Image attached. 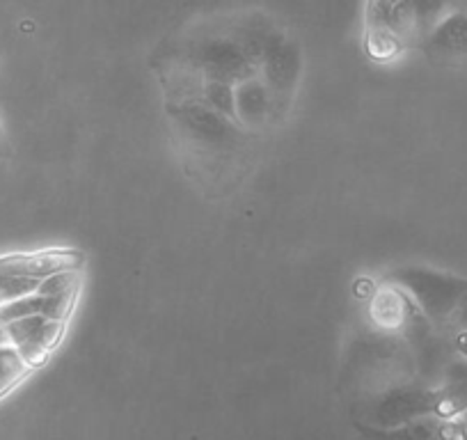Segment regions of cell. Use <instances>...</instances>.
I'll use <instances>...</instances> for the list:
<instances>
[{
    "label": "cell",
    "mask_w": 467,
    "mask_h": 440,
    "mask_svg": "<svg viewBox=\"0 0 467 440\" xmlns=\"http://www.w3.org/2000/svg\"><path fill=\"white\" fill-rule=\"evenodd\" d=\"M360 440H467V424L462 417L429 415L392 429H374V426L356 424Z\"/></svg>",
    "instance_id": "cell-4"
},
{
    "label": "cell",
    "mask_w": 467,
    "mask_h": 440,
    "mask_svg": "<svg viewBox=\"0 0 467 440\" xmlns=\"http://www.w3.org/2000/svg\"><path fill=\"white\" fill-rule=\"evenodd\" d=\"M30 367L21 361L15 347H0V397L10 393L12 388L21 383L30 374Z\"/></svg>",
    "instance_id": "cell-7"
},
{
    "label": "cell",
    "mask_w": 467,
    "mask_h": 440,
    "mask_svg": "<svg viewBox=\"0 0 467 440\" xmlns=\"http://www.w3.org/2000/svg\"><path fill=\"white\" fill-rule=\"evenodd\" d=\"M462 10H465V12H467V5H465V7H462Z\"/></svg>",
    "instance_id": "cell-11"
},
{
    "label": "cell",
    "mask_w": 467,
    "mask_h": 440,
    "mask_svg": "<svg viewBox=\"0 0 467 440\" xmlns=\"http://www.w3.org/2000/svg\"><path fill=\"white\" fill-rule=\"evenodd\" d=\"M461 330H467V296L462 299V303L458 305L456 314H453L451 326H449V335L461 333Z\"/></svg>",
    "instance_id": "cell-8"
},
{
    "label": "cell",
    "mask_w": 467,
    "mask_h": 440,
    "mask_svg": "<svg viewBox=\"0 0 467 440\" xmlns=\"http://www.w3.org/2000/svg\"><path fill=\"white\" fill-rule=\"evenodd\" d=\"M442 5L417 3H369L365 5L362 35L365 51L374 62H394L421 47L433 26L442 19Z\"/></svg>",
    "instance_id": "cell-1"
},
{
    "label": "cell",
    "mask_w": 467,
    "mask_h": 440,
    "mask_svg": "<svg viewBox=\"0 0 467 440\" xmlns=\"http://www.w3.org/2000/svg\"><path fill=\"white\" fill-rule=\"evenodd\" d=\"M421 47L429 51V56L442 58V60L467 58V12L461 7V10L442 15Z\"/></svg>",
    "instance_id": "cell-6"
},
{
    "label": "cell",
    "mask_w": 467,
    "mask_h": 440,
    "mask_svg": "<svg viewBox=\"0 0 467 440\" xmlns=\"http://www.w3.org/2000/svg\"><path fill=\"white\" fill-rule=\"evenodd\" d=\"M85 255L80 250L71 248H53L39 250V253L26 255H7L0 257V271L10 273L16 278H28V280H47L62 271H83Z\"/></svg>",
    "instance_id": "cell-5"
},
{
    "label": "cell",
    "mask_w": 467,
    "mask_h": 440,
    "mask_svg": "<svg viewBox=\"0 0 467 440\" xmlns=\"http://www.w3.org/2000/svg\"><path fill=\"white\" fill-rule=\"evenodd\" d=\"M10 344V340H7V333H5V328L0 326V347H7Z\"/></svg>",
    "instance_id": "cell-10"
},
{
    "label": "cell",
    "mask_w": 467,
    "mask_h": 440,
    "mask_svg": "<svg viewBox=\"0 0 467 440\" xmlns=\"http://www.w3.org/2000/svg\"><path fill=\"white\" fill-rule=\"evenodd\" d=\"M7 154H10V142H7L5 129H3V124H0V159Z\"/></svg>",
    "instance_id": "cell-9"
},
{
    "label": "cell",
    "mask_w": 467,
    "mask_h": 440,
    "mask_svg": "<svg viewBox=\"0 0 467 440\" xmlns=\"http://www.w3.org/2000/svg\"><path fill=\"white\" fill-rule=\"evenodd\" d=\"M388 282L410 299L417 312L449 338V326L458 305L467 296V278L424 267H403L389 273Z\"/></svg>",
    "instance_id": "cell-2"
},
{
    "label": "cell",
    "mask_w": 467,
    "mask_h": 440,
    "mask_svg": "<svg viewBox=\"0 0 467 440\" xmlns=\"http://www.w3.org/2000/svg\"><path fill=\"white\" fill-rule=\"evenodd\" d=\"M5 333L10 340V347L16 349L21 361L37 370L44 362L51 358L57 344L65 338L67 323L51 321V319L42 317V314H33V317L16 319V321L5 323Z\"/></svg>",
    "instance_id": "cell-3"
}]
</instances>
